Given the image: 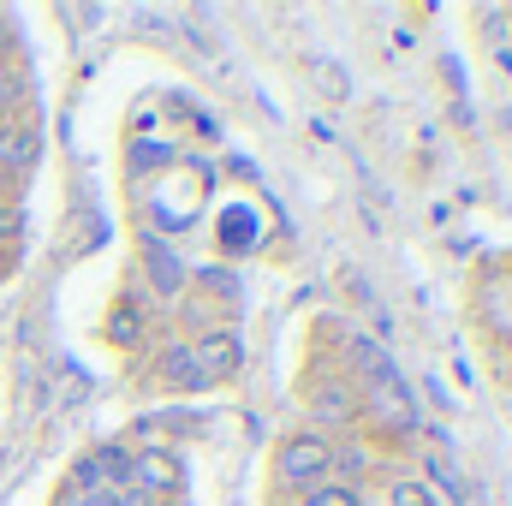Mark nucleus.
<instances>
[{
    "label": "nucleus",
    "mask_w": 512,
    "mask_h": 506,
    "mask_svg": "<svg viewBox=\"0 0 512 506\" xmlns=\"http://www.w3.org/2000/svg\"><path fill=\"white\" fill-rule=\"evenodd\" d=\"M328 477H334V447L322 441V435H286L280 441V453H274V483L286 489V495H316V489H328Z\"/></svg>",
    "instance_id": "obj_1"
},
{
    "label": "nucleus",
    "mask_w": 512,
    "mask_h": 506,
    "mask_svg": "<svg viewBox=\"0 0 512 506\" xmlns=\"http://www.w3.org/2000/svg\"><path fill=\"white\" fill-rule=\"evenodd\" d=\"M358 411L370 417V429H376L382 441H405V435L417 429V399H411V387L399 381V370H382V376L364 381Z\"/></svg>",
    "instance_id": "obj_2"
},
{
    "label": "nucleus",
    "mask_w": 512,
    "mask_h": 506,
    "mask_svg": "<svg viewBox=\"0 0 512 506\" xmlns=\"http://www.w3.org/2000/svg\"><path fill=\"white\" fill-rule=\"evenodd\" d=\"M191 346V370L203 387H221V381H233L245 370V346L233 340V328H221V334H197V340H185Z\"/></svg>",
    "instance_id": "obj_3"
},
{
    "label": "nucleus",
    "mask_w": 512,
    "mask_h": 506,
    "mask_svg": "<svg viewBox=\"0 0 512 506\" xmlns=\"http://www.w3.org/2000/svg\"><path fill=\"white\" fill-rule=\"evenodd\" d=\"M304 405L322 423H352L358 417V387H352V376H340V370H316V376L304 381Z\"/></svg>",
    "instance_id": "obj_4"
},
{
    "label": "nucleus",
    "mask_w": 512,
    "mask_h": 506,
    "mask_svg": "<svg viewBox=\"0 0 512 506\" xmlns=\"http://www.w3.org/2000/svg\"><path fill=\"white\" fill-rule=\"evenodd\" d=\"M126 483H131V447H90L66 477V489H126Z\"/></svg>",
    "instance_id": "obj_5"
},
{
    "label": "nucleus",
    "mask_w": 512,
    "mask_h": 506,
    "mask_svg": "<svg viewBox=\"0 0 512 506\" xmlns=\"http://www.w3.org/2000/svg\"><path fill=\"white\" fill-rule=\"evenodd\" d=\"M137 256H143V280L161 292V298H185V286H191V274H185V262L167 251L155 233H143V245H137Z\"/></svg>",
    "instance_id": "obj_6"
},
{
    "label": "nucleus",
    "mask_w": 512,
    "mask_h": 506,
    "mask_svg": "<svg viewBox=\"0 0 512 506\" xmlns=\"http://www.w3.org/2000/svg\"><path fill=\"white\" fill-rule=\"evenodd\" d=\"M143 501H155V495H173L179 489V459L167 453V447H149V453H131V483Z\"/></svg>",
    "instance_id": "obj_7"
},
{
    "label": "nucleus",
    "mask_w": 512,
    "mask_h": 506,
    "mask_svg": "<svg viewBox=\"0 0 512 506\" xmlns=\"http://www.w3.org/2000/svg\"><path fill=\"white\" fill-rule=\"evenodd\" d=\"M30 167H36V131L12 114V120H0V173L24 179Z\"/></svg>",
    "instance_id": "obj_8"
},
{
    "label": "nucleus",
    "mask_w": 512,
    "mask_h": 506,
    "mask_svg": "<svg viewBox=\"0 0 512 506\" xmlns=\"http://www.w3.org/2000/svg\"><path fill=\"white\" fill-rule=\"evenodd\" d=\"M155 364H161V387H173V393H197V387H203L197 370H191V346H185V340H167Z\"/></svg>",
    "instance_id": "obj_9"
},
{
    "label": "nucleus",
    "mask_w": 512,
    "mask_h": 506,
    "mask_svg": "<svg viewBox=\"0 0 512 506\" xmlns=\"http://www.w3.org/2000/svg\"><path fill=\"white\" fill-rule=\"evenodd\" d=\"M191 292H203V298H215V304L239 310V280H233L227 268H197V274H191Z\"/></svg>",
    "instance_id": "obj_10"
},
{
    "label": "nucleus",
    "mask_w": 512,
    "mask_h": 506,
    "mask_svg": "<svg viewBox=\"0 0 512 506\" xmlns=\"http://www.w3.org/2000/svg\"><path fill=\"white\" fill-rule=\"evenodd\" d=\"M108 340H114V346H137V304H120V322H108Z\"/></svg>",
    "instance_id": "obj_11"
},
{
    "label": "nucleus",
    "mask_w": 512,
    "mask_h": 506,
    "mask_svg": "<svg viewBox=\"0 0 512 506\" xmlns=\"http://www.w3.org/2000/svg\"><path fill=\"white\" fill-rule=\"evenodd\" d=\"M304 506H364V495H358V489H334V483H328V489L304 495Z\"/></svg>",
    "instance_id": "obj_12"
},
{
    "label": "nucleus",
    "mask_w": 512,
    "mask_h": 506,
    "mask_svg": "<svg viewBox=\"0 0 512 506\" xmlns=\"http://www.w3.org/2000/svg\"><path fill=\"white\" fill-rule=\"evenodd\" d=\"M387 501H393V506H435V495H429L423 483H393V489H387Z\"/></svg>",
    "instance_id": "obj_13"
},
{
    "label": "nucleus",
    "mask_w": 512,
    "mask_h": 506,
    "mask_svg": "<svg viewBox=\"0 0 512 506\" xmlns=\"http://www.w3.org/2000/svg\"><path fill=\"white\" fill-rule=\"evenodd\" d=\"M18 227H24V215H18L12 203H0V245H12V239H18Z\"/></svg>",
    "instance_id": "obj_14"
},
{
    "label": "nucleus",
    "mask_w": 512,
    "mask_h": 506,
    "mask_svg": "<svg viewBox=\"0 0 512 506\" xmlns=\"http://www.w3.org/2000/svg\"><path fill=\"white\" fill-rule=\"evenodd\" d=\"M0 280H6V256H0Z\"/></svg>",
    "instance_id": "obj_15"
}]
</instances>
